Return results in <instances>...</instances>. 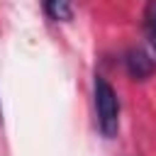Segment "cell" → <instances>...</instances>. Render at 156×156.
<instances>
[{
	"label": "cell",
	"instance_id": "obj_1",
	"mask_svg": "<svg viewBox=\"0 0 156 156\" xmlns=\"http://www.w3.org/2000/svg\"><path fill=\"white\" fill-rule=\"evenodd\" d=\"M95 110H98V127L102 136L112 139L119 129V100L115 88L105 78H95Z\"/></svg>",
	"mask_w": 156,
	"mask_h": 156
},
{
	"label": "cell",
	"instance_id": "obj_3",
	"mask_svg": "<svg viewBox=\"0 0 156 156\" xmlns=\"http://www.w3.org/2000/svg\"><path fill=\"white\" fill-rule=\"evenodd\" d=\"M44 10L51 20L66 22L73 17V0H44Z\"/></svg>",
	"mask_w": 156,
	"mask_h": 156
},
{
	"label": "cell",
	"instance_id": "obj_4",
	"mask_svg": "<svg viewBox=\"0 0 156 156\" xmlns=\"http://www.w3.org/2000/svg\"><path fill=\"white\" fill-rule=\"evenodd\" d=\"M144 22H146L149 29L156 32V0H149V5H146V10H144Z\"/></svg>",
	"mask_w": 156,
	"mask_h": 156
},
{
	"label": "cell",
	"instance_id": "obj_5",
	"mask_svg": "<svg viewBox=\"0 0 156 156\" xmlns=\"http://www.w3.org/2000/svg\"><path fill=\"white\" fill-rule=\"evenodd\" d=\"M151 44H154V49H156V32H154V37H151Z\"/></svg>",
	"mask_w": 156,
	"mask_h": 156
},
{
	"label": "cell",
	"instance_id": "obj_2",
	"mask_svg": "<svg viewBox=\"0 0 156 156\" xmlns=\"http://www.w3.org/2000/svg\"><path fill=\"white\" fill-rule=\"evenodd\" d=\"M127 71H129L132 78L144 80V78L151 76V71H154V61H151L141 49H132V51L127 54Z\"/></svg>",
	"mask_w": 156,
	"mask_h": 156
}]
</instances>
